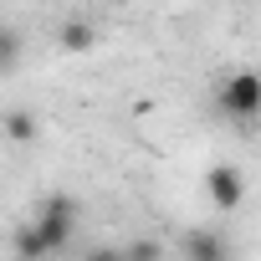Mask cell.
I'll return each instance as SVG.
<instances>
[{
    "label": "cell",
    "mask_w": 261,
    "mask_h": 261,
    "mask_svg": "<svg viewBox=\"0 0 261 261\" xmlns=\"http://www.w3.org/2000/svg\"><path fill=\"white\" fill-rule=\"evenodd\" d=\"M31 225H36L46 256L62 251V246L72 241V225H77V200H72V195H46V200H41V215H36Z\"/></svg>",
    "instance_id": "obj_1"
},
{
    "label": "cell",
    "mask_w": 261,
    "mask_h": 261,
    "mask_svg": "<svg viewBox=\"0 0 261 261\" xmlns=\"http://www.w3.org/2000/svg\"><path fill=\"white\" fill-rule=\"evenodd\" d=\"M220 108L236 118V123H251L261 113V77L256 72H236L225 87H220Z\"/></svg>",
    "instance_id": "obj_2"
},
{
    "label": "cell",
    "mask_w": 261,
    "mask_h": 261,
    "mask_svg": "<svg viewBox=\"0 0 261 261\" xmlns=\"http://www.w3.org/2000/svg\"><path fill=\"white\" fill-rule=\"evenodd\" d=\"M205 190H210V200H215L220 210H236L241 195H246V179H241L236 164H215V169L205 174Z\"/></svg>",
    "instance_id": "obj_3"
},
{
    "label": "cell",
    "mask_w": 261,
    "mask_h": 261,
    "mask_svg": "<svg viewBox=\"0 0 261 261\" xmlns=\"http://www.w3.org/2000/svg\"><path fill=\"white\" fill-rule=\"evenodd\" d=\"M185 256H190V261H230V246H225L215 230H190V236H185Z\"/></svg>",
    "instance_id": "obj_4"
},
{
    "label": "cell",
    "mask_w": 261,
    "mask_h": 261,
    "mask_svg": "<svg viewBox=\"0 0 261 261\" xmlns=\"http://www.w3.org/2000/svg\"><path fill=\"white\" fill-rule=\"evenodd\" d=\"M57 41H62V51H92V46H97V31H92L87 21H67V26L57 31Z\"/></svg>",
    "instance_id": "obj_5"
},
{
    "label": "cell",
    "mask_w": 261,
    "mask_h": 261,
    "mask_svg": "<svg viewBox=\"0 0 261 261\" xmlns=\"http://www.w3.org/2000/svg\"><path fill=\"white\" fill-rule=\"evenodd\" d=\"M11 246H16V256H21V261H41V256H46V246H41V236H36V225H16V236H11Z\"/></svg>",
    "instance_id": "obj_6"
},
{
    "label": "cell",
    "mask_w": 261,
    "mask_h": 261,
    "mask_svg": "<svg viewBox=\"0 0 261 261\" xmlns=\"http://www.w3.org/2000/svg\"><path fill=\"white\" fill-rule=\"evenodd\" d=\"M6 139L31 144V139H36V118H31V113H21V108H16V113H6Z\"/></svg>",
    "instance_id": "obj_7"
},
{
    "label": "cell",
    "mask_w": 261,
    "mask_h": 261,
    "mask_svg": "<svg viewBox=\"0 0 261 261\" xmlns=\"http://www.w3.org/2000/svg\"><path fill=\"white\" fill-rule=\"evenodd\" d=\"M123 261H164V246H159L154 236H139V241H128Z\"/></svg>",
    "instance_id": "obj_8"
},
{
    "label": "cell",
    "mask_w": 261,
    "mask_h": 261,
    "mask_svg": "<svg viewBox=\"0 0 261 261\" xmlns=\"http://www.w3.org/2000/svg\"><path fill=\"white\" fill-rule=\"evenodd\" d=\"M16 62H21V36L0 26V72H16Z\"/></svg>",
    "instance_id": "obj_9"
},
{
    "label": "cell",
    "mask_w": 261,
    "mask_h": 261,
    "mask_svg": "<svg viewBox=\"0 0 261 261\" xmlns=\"http://www.w3.org/2000/svg\"><path fill=\"white\" fill-rule=\"evenodd\" d=\"M87 261H123V251H113V246H97V251H87Z\"/></svg>",
    "instance_id": "obj_10"
},
{
    "label": "cell",
    "mask_w": 261,
    "mask_h": 261,
    "mask_svg": "<svg viewBox=\"0 0 261 261\" xmlns=\"http://www.w3.org/2000/svg\"><path fill=\"white\" fill-rule=\"evenodd\" d=\"M113 6H128V0H113Z\"/></svg>",
    "instance_id": "obj_11"
},
{
    "label": "cell",
    "mask_w": 261,
    "mask_h": 261,
    "mask_svg": "<svg viewBox=\"0 0 261 261\" xmlns=\"http://www.w3.org/2000/svg\"><path fill=\"white\" fill-rule=\"evenodd\" d=\"M16 261H21V256H16Z\"/></svg>",
    "instance_id": "obj_12"
}]
</instances>
